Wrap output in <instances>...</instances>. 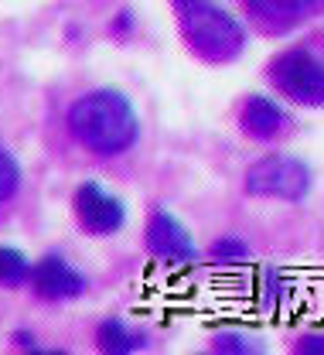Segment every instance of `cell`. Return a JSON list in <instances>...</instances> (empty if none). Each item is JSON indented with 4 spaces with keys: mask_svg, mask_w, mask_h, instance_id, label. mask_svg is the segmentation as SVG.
I'll return each instance as SVG.
<instances>
[{
    "mask_svg": "<svg viewBox=\"0 0 324 355\" xmlns=\"http://www.w3.org/2000/svg\"><path fill=\"white\" fill-rule=\"evenodd\" d=\"M72 209H75L79 225L89 236H116L127 225V205L116 195H109L102 184H96V181H86V184L75 188Z\"/></svg>",
    "mask_w": 324,
    "mask_h": 355,
    "instance_id": "6",
    "label": "cell"
},
{
    "mask_svg": "<svg viewBox=\"0 0 324 355\" xmlns=\"http://www.w3.org/2000/svg\"><path fill=\"white\" fill-rule=\"evenodd\" d=\"M17 188H21V164H17V157L0 144V205L10 202V198L17 195Z\"/></svg>",
    "mask_w": 324,
    "mask_h": 355,
    "instance_id": "13",
    "label": "cell"
},
{
    "mask_svg": "<svg viewBox=\"0 0 324 355\" xmlns=\"http://www.w3.org/2000/svg\"><path fill=\"white\" fill-rule=\"evenodd\" d=\"M69 133L96 157H120L140 137V116L120 89H93L69 110Z\"/></svg>",
    "mask_w": 324,
    "mask_h": 355,
    "instance_id": "1",
    "label": "cell"
},
{
    "mask_svg": "<svg viewBox=\"0 0 324 355\" xmlns=\"http://www.w3.org/2000/svg\"><path fill=\"white\" fill-rule=\"evenodd\" d=\"M178 28L185 35L188 48L205 62H235L246 48V28L226 7H215L208 0L181 3L178 7Z\"/></svg>",
    "mask_w": 324,
    "mask_h": 355,
    "instance_id": "2",
    "label": "cell"
},
{
    "mask_svg": "<svg viewBox=\"0 0 324 355\" xmlns=\"http://www.w3.org/2000/svg\"><path fill=\"white\" fill-rule=\"evenodd\" d=\"M134 31V14L130 10H120L116 17H113V24H109V35H116V38H127Z\"/></svg>",
    "mask_w": 324,
    "mask_h": 355,
    "instance_id": "15",
    "label": "cell"
},
{
    "mask_svg": "<svg viewBox=\"0 0 324 355\" xmlns=\"http://www.w3.org/2000/svg\"><path fill=\"white\" fill-rule=\"evenodd\" d=\"M297 352L324 355V335H304V338L297 342Z\"/></svg>",
    "mask_w": 324,
    "mask_h": 355,
    "instance_id": "16",
    "label": "cell"
},
{
    "mask_svg": "<svg viewBox=\"0 0 324 355\" xmlns=\"http://www.w3.org/2000/svg\"><path fill=\"white\" fill-rule=\"evenodd\" d=\"M314 184V171L307 161L294 154H267L246 171V195L253 198H277V202H300Z\"/></svg>",
    "mask_w": 324,
    "mask_h": 355,
    "instance_id": "3",
    "label": "cell"
},
{
    "mask_svg": "<svg viewBox=\"0 0 324 355\" xmlns=\"http://www.w3.org/2000/svg\"><path fill=\"white\" fill-rule=\"evenodd\" d=\"M31 277V260L28 253L14 246H0V287H21Z\"/></svg>",
    "mask_w": 324,
    "mask_h": 355,
    "instance_id": "12",
    "label": "cell"
},
{
    "mask_svg": "<svg viewBox=\"0 0 324 355\" xmlns=\"http://www.w3.org/2000/svg\"><path fill=\"white\" fill-rule=\"evenodd\" d=\"M96 345H99V352L106 355H130L147 349V335L130 328L123 318H106L96 328Z\"/></svg>",
    "mask_w": 324,
    "mask_h": 355,
    "instance_id": "9",
    "label": "cell"
},
{
    "mask_svg": "<svg viewBox=\"0 0 324 355\" xmlns=\"http://www.w3.org/2000/svg\"><path fill=\"white\" fill-rule=\"evenodd\" d=\"M208 257L215 263H242V260H249V246L242 239H235V236H222V239H215L208 246Z\"/></svg>",
    "mask_w": 324,
    "mask_h": 355,
    "instance_id": "14",
    "label": "cell"
},
{
    "mask_svg": "<svg viewBox=\"0 0 324 355\" xmlns=\"http://www.w3.org/2000/svg\"><path fill=\"white\" fill-rule=\"evenodd\" d=\"M174 3H178V7H181V3H198V0H174Z\"/></svg>",
    "mask_w": 324,
    "mask_h": 355,
    "instance_id": "18",
    "label": "cell"
},
{
    "mask_svg": "<svg viewBox=\"0 0 324 355\" xmlns=\"http://www.w3.org/2000/svg\"><path fill=\"white\" fill-rule=\"evenodd\" d=\"M290 127V113L270 96H249L239 106V130L253 140H277Z\"/></svg>",
    "mask_w": 324,
    "mask_h": 355,
    "instance_id": "8",
    "label": "cell"
},
{
    "mask_svg": "<svg viewBox=\"0 0 324 355\" xmlns=\"http://www.w3.org/2000/svg\"><path fill=\"white\" fill-rule=\"evenodd\" d=\"M270 83L300 106H324V62L307 48H287L270 58Z\"/></svg>",
    "mask_w": 324,
    "mask_h": 355,
    "instance_id": "4",
    "label": "cell"
},
{
    "mask_svg": "<svg viewBox=\"0 0 324 355\" xmlns=\"http://www.w3.org/2000/svg\"><path fill=\"white\" fill-rule=\"evenodd\" d=\"M143 246L154 260H164L171 266H188L198 260V246L191 243V232L178 216H171L168 209H154L147 229H143Z\"/></svg>",
    "mask_w": 324,
    "mask_h": 355,
    "instance_id": "5",
    "label": "cell"
},
{
    "mask_svg": "<svg viewBox=\"0 0 324 355\" xmlns=\"http://www.w3.org/2000/svg\"><path fill=\"white\" fill-rule=\"evenodd\" d=\"M10 338H14V345L24 349V352H35V349H38V338H35V331H28V328H17Z\"/></svg>",
    "mask_w": 324,
    "mask_h": 355,
    "instance_id": "17",
    "label": "cell"
},
{
    "mask_svg": "<svg viewBox=\"0 0 324 355\" xmlns=\"http://www.w3.org/2000/svg\"><path fill=\"white\" fill-rule=\"evenodd\" d=\"M28 284H31L35 294L45 297V301H75V297H82L86 287H89L86 277L69 263L65 257H58V253H48L38 263H31Z\"/></svg>",
    "mask_w": 324,
    "mask_h": 355,
    "instance_id": "7",
    "label": "cell"
},
{
    "mask_svg": "<svg viewBox=\"0 0 324 355\" xmlns=\"http://www.w3.org/2000/svg\"><path fill=\"white\" fill-rule=\"evenodd\" d=\"M212 349L215 352H226V355H263L267 345L249 335V331H239V328H226V331H215L212 335Z\"/></svg>",
    "mask_w": 324,
    "mask_h": 355,
    "instance_id": "11",
    "label": "cell"
},
{
    "mask_svg": "<svg viewBox=\"0 0 324 355\" xmlns=\"http://www.w3.org/2000/svg\"><path fill=\"white\" fill-rule=\"evenodd\" d=\"M242 3L270 31H287L290 24L304 17V7H307V0H242Z\"/></svg>",
    "mask_w": 324,
    "mask_h": 355,
    "instance_id": "10",
    "label": "cell"
}]
</instances>
